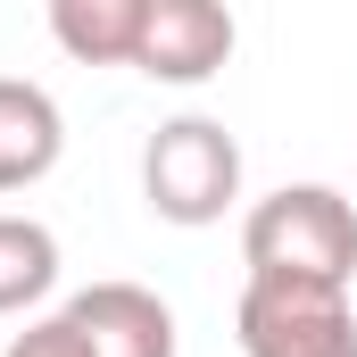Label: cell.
<instances>
[{
  "label": "cell",
  "instance_id": "277c9868",
  "mask_svg": "<svg viewBox=\"0 0 357 357\" xmlns=\"http://www.w3.org/2000/svg\"><path fill=\"white\" fill-rule=\"evenodd\" d=\"M233 42H241L233 33V8H216V0H150V25H142L133 67L150 84H208V75H225Z\"/></svg>",
  "mask_w": 357,
  "mask_h": 357
},
{
  "label": "cell",
  "instance_id": "6da1fadb",
  "mask_svg": "<svg viewBox=\"0 0 357 357\" xmlns=\"http://www.w3.org/2000/svg\"><path fill=\"white\" fill-rule=\"evenodd\" d=\"M241 266L258 282L349 291L357 282V208L333 183H282L266 199H250V216H241Z\"/></svg>",
  "mask_w": 357,
  "mask_h": 357
},
{
  "label": "cell",
  "instance_id": "52a82bcc",
  "mask_svg": "<svg viewBox=\"0 0 357 357\" xmlns=\"http://www.w3.org/2000/svg\"><path fill=\"white\" fill-rule=\"evenodd\" d=\"M150 0H50V42L84 67H133Z\"/></svg>",
  "mask_w": 357,
  "mask_h": 357
},
{
  "label": "cell",
  "instance_id": "ba28073f",
  "mask_svg": "<svg viewBox=\"0 0 357 357\" xmlns=\"http://www.w3.org/2000/svg\"><path fill=\"white\" fill-rule=\"evenodd\" d=\"M59 291V233L42 216L0 208V316H25Z\"/></svg>",
  "mask_w": 357,
  "mask_h": 357
},
{
  "label": "cell",
  "instance_id": "8992f818",
  "mask_svg": "<svg viewBox=\"0 0 357 357\" xmlns=\"http://www.w3.org/2000/svg\"><path fill=\"white\" fill-rule=\"evenodd\" d=\"M67 158V116L59 100L25 75H0V191H33Z\"/></svg>",
  "mask_w": 357,
  "mask_h": 357
},
{
  "label": "cell",
  "instance_id": "3957f363",
  "mask_svg": "<svg viewBox=\"0 0 357 357\" xmlns=\"http://www.w3.org/2000/svg\"><path fill=\"white\" fill-rule=\"evenodd\" d=\"M233 341H241V357H357V307L349 291L250 274L233 299Z\"/></svg>",
  "mask_w": 357,
  "mask_h": 357
},
{
  "label": "cell",
  "instance_id": "9c48e42d",
  "mask_svg": "<svg viewBox=\"0 0 357 357\" xmlns=\"http://www.w3.org/2000/svg\"><path fill=\"white\" fill-rule=\"evenodd\" d=\"M0 357H91V349H84V333L67 324V307H59V316H33Z\"/></svg>",
  "mask_w": 357,
  "mask_h": 357
},
{
  "label": "cell",
  "instance_id": "5b68a950",
  "mask_svg": "<svg viewBox=\"0 0 357 357\" xmlns=\"http://www.w3.org/2000/svg\"><path fill=\"white\" fill-rule=\"evenodd\" d=\"M67 324L91 357H175V307L142 282H91L67 299Z\"/></svg>",
  "mask_w": 357,
  "mask_h": 357
},
{
  "label": "cell",
  "instance_id": "7a4b0ae2",
  "mask_svg": "<svg viewBox=\"0 0 357 357\" xmlns=\"http://www.w3.org/2000/svg\"><path fill=\"white\" fill-rule=\"evenodd\" d=\"M142 199L158 225H225L233 199H241V142L233 125L216 116H167L150 142H142Z\"/></svg>",
  "mask_w": 357,
  "mask_h": 357
}]
</instances>
